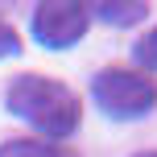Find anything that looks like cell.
Instances as JSON below:
<instances>
[{
    "label": "cell",
    "instance_id": "cell-8",
    "mask_svg": "<svg viewBox=\"0 0 157 157\" xmlns=\"http://www.w3.org/2000/svg\"><path fill=\"white\" fill-rule=\"evenodd\" d=\"M136 157H157V153H136Z\"/></svg>",
    "mask_w": 157,
    "mask_h": 157
},
{
    "label": "cell",
    "instance_id": "cell-4",
    "mask_svg": "<svg viewBox=\"0 0 157 157\" xmlns=\"http://www.w3.org/2000/svg\"><path fill=\"white\" fill-rule=\"evenodd\" d=\"M0 157H75L62 145H50V141H33V136H17V141L0 145Z\"/></svg>",
    "mask_w": 157,
    "mask_h": 157
},
{
    "label": "cell",
    "instance_id": "cell-7",
    "mask_svg": "<svg viewBox=\"0 0 157 157\" xmlns=\"http://www.w3.org/2000/svg\"><path fill=\"white\" fill-rule=\"evenodd\" d=\"M13 54H21V37L0 21V58H13Z\"/></svg>",
    "mask_w": 157,
    "mask_h": 157
},
{
    "label": "cell",
    "instance_id": "cell-2",
    "mask_svg": "<svg viewBox=\"0 0 157 157\" xmlns=\"http://www.w3.org/2000/svg\"><path fill=\"white\" fill-rule=\"evenodd\" d=\"M91 95L99 103V112H108L112 120H136L157 108V83L141 71H128V66L99 71L91 78Z\"/></svg>",
    "mask_w": 157,
    "mask_h": 157
},
{
    "label": "cell",
    "instance_id": "cell-5",
    "mask_svg": "<svg viewBox=\"0 0 157 157\" xmlns=\"http://www.w3.org/2000/svg\"><path fill=\"white\" fill-rule=\"evenodd\" d=\"M95 17L108 25H136L141 17H149V4H95Z\"/></svg>",
    "mask_w": 157,
    "mask_h": 157
},
{
    "label": "cell",
    "instance_id": "cell-1",
    "mask_svg": "<svg viewBox=\"0 0 157 157\" xmlns=\"http://www.w3.org/2000/svg\"><path fill=\"white\" fill-rule=\"evenodd\" d=\"M4 108L13 112L17 120L33 124L37 132L54 136V141L71 136L78 128V116H83L78 95L66 83L46 78V75H21V78H13V83H8V95H4Z\"/></svg>",
    "mask_w": 157,
    "mask_h": 157
},
{
    "label": "cell",
    "instance_id": "cell-3",
    "mask_svg": "<svg viewBox=\"0 0 157 157\" xmlns=\"http://www.w3.org/2000/svg\"><path fill=\"white\" fill-rule=\"evenodd\" d=\"M87 25H91V13L83 4H66V0H46V4L33 8L29 17V29H33V41L46 50H66L75 41H83Z\"/></svg>",
    "mask_w": 157,
    "mask_h": 157
},
{
    "label": "cell",
    "instance_id": "cell-6",
    "mask_svg": "<svg viewBox=\"0 0 157 157\" xmlns=\"http://www.w3.org/2000/svg\"><path fill=\"white\" fill-rule=\"evenodd\" d=\"M136 62L149 66V71H157V29H149L141 41H136Z\"/></svg>",
    "mask_w": 157,
    "mask_h": 157
}]
</instances>
